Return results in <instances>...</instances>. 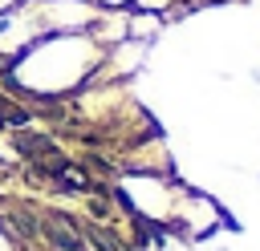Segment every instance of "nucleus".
<instances>
[{"label":"nucleus","mask_w":260,"mask_h":251,"mask_svg":"<svg viewBox=\"0 0 260 251\" xmlns=\"http://www.w3.org/2000/svg\"><path fill=\"white\" fill-rule=\"evenodd\" d=\"M24 121H28V109L16 105V101H8V97L0 93V126H12V130H16V126H24Z\"/></svg>","instance_id":"1"},{"label":"nucleus","mask_w":260,"mask_h":251,"mask_svg":"<svg viewBox=\"0 0 260 251\" xmlns=\"http://www.w3.org/2000/svg\"><path fill=\"white\" fill-rule=\"evenodd\" d=\"M138 8H150V12H171V4H179V0H134Z\"/></svg>","instance_id":"2"},{"label":"nucleus","mask_w":260,"mask_h":251,"mask_svg":"<svg viewBox=\"0 0 260 251\" xmlns=\"http://www.w3.org/2000/svg\"><path fill=\"white\" fill-rule=\"evenodd\" d=\"M20 0H0V12H8V8H16Z\"/></svg>","instance_id":"4"},{"label":"nucleus","mask_w":260,"mask_h":251,"mask_svg":"<svg viewBox=\"0 0 260 251\" xmlns=\"http://www.w3.org/2000/svg\"><path fill=\"white\" fill-rule=\"evenodd\" d=\"M102 8H122V4H134V0H98Z\"/></svg>","instance_id":"3"}]
</instances>
